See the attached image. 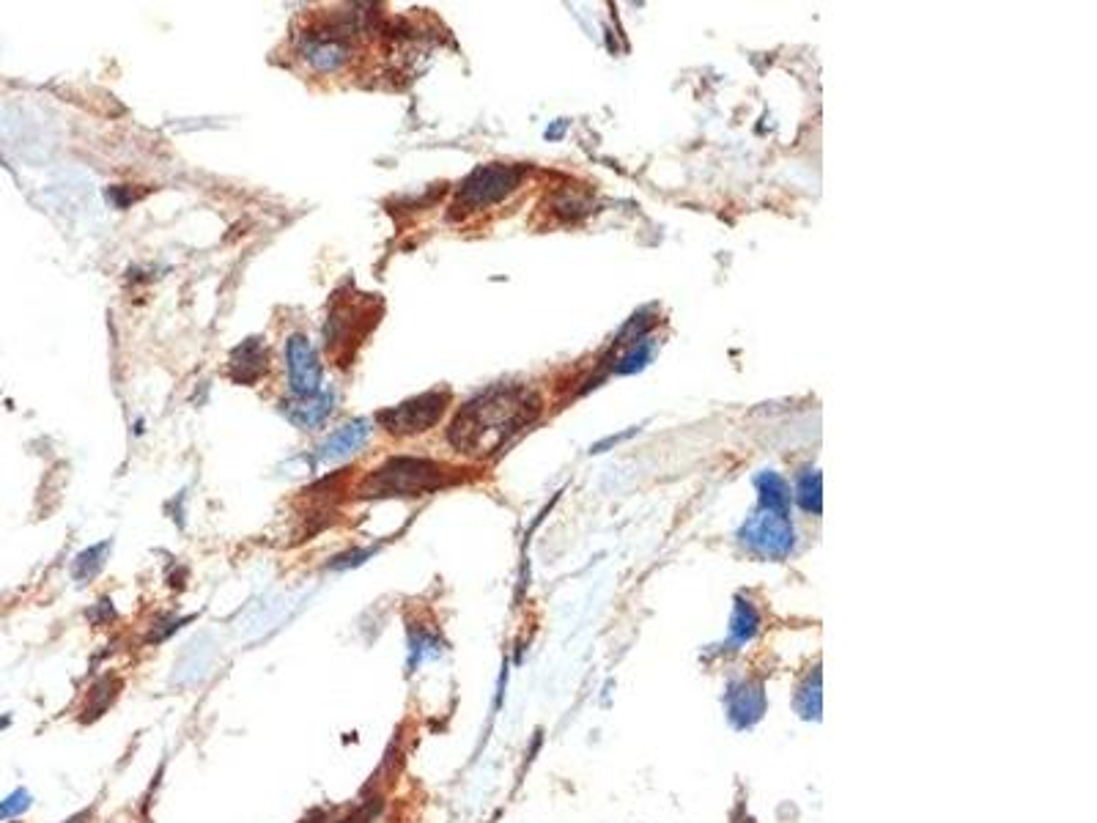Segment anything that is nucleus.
<instances>
[{"label":"nucleus","mask_w":1097,"mask_h":823,"mask_svg":"<svg viewBox=\"0 0 1097 823\" xmlns=\"http://www.w3.org/2000/svg\"><path fill=\"white\" fill-rule=\"evenodd\" d=\"M286 368L291 393L299 398L316 396L321 390V363L316 349L310 346L305 335L294 332L286 341Z\"/></svg>","instance_id":"6"},{"label":"nucleus","mask_w":1097,"mask_h":823,"mask_svg":"<svg viewBox=\"0 0 1097 823\" xmlns=\"http://www.w3.org/2000/svg\"><path fill=\"white\" fill-rule=\"evenodd\" d=\"M371 420L365 417H357L352 423H346L343 428H338L332 437L324 439V445L319 448V461L324 464H338V461H346L349 456H354L357 450L363 448L365 442L371 439Z\"/></svg>","instance_id":"11"},{"label":"nucleus","mask_w":1097,"mask_h":823,"mask_svg":"<svg viewBox=\"0 0 1097 823\" xmlns=\"http://www.w3.org/2000/svg\"><path fill=\"white\" fill-rule=\"evenodd\" d=\"M332 409H335V398H332L330 390H324V393L319 390L316 396L305 398L294 396L280 404V412L286 415L288 423L305 428V431H316L319 426H324L327 417L332 415Z\"/></svg>","instance_id":"10"},{"label":"nucleus","mask_w":1097,"mask_h":823,"mask_svg":"<svg viewBox=\"0 0 1097 823\" xmlns=\"http://www.w3.org/2000/svg\"><path fill=\"white\" fill-rule=\"evenodd\" d=\"M766 692H763V684L760 681H749V678H741V681H733L727 686L725 692V708L727 719L733 722V727L738 730H749L755 727L763 714H766Z\"/></svg>","instance_id":"7"},{"label":"nucleus","mask_w":1097,"mask_h":823,"mask_svg":"<svg viewBox=\"0 0 1097 823\" xmlns=\"http://www.w3.org/2000/svg\"><path fill=\"white\" fill-rule=\"evenodd\" d=\"M409 637V659H406V673H417V667L428 659H437L442 648H439V640L426 629H417V626H409L406 631Z\"/></svg>","instance_id":"12"},{"label":"nucleus","mask_w":1097,"mask_h":823,"mask_svg":"<svg viewBox=\"0 0 1097 823\" xmlns=\"http://www.w3.org/2000/svg\"><path fill=\"white\" fill-rule=\"evenodd\" d=\"M519 184H522V168L500 165V162L483 165L461 182L456 195V209L478 212V209H486L491 204H500L502 198H508Z\"/></svg>","instance_id":"3"},{"label":"nucleus","mask_w":1097,"mask_h":823,"mask_svg":"<svg viewBox=\"0 0 1097 823\" xmlns=\"http://www.w3.org/2000/svg\"><path fill=\"white\" fill-rule=\"evenodd\" d=\"M448 470L437 461L398 456L384 461L382 467L363 481V497H420L445 486Z\"/></svg>","instance_id":"2"},{"label":"nucleus","mask_w":1097,"mask_h":823,"mask_svg":"<svg viewBox=\"0 0 1097 823\" xmlns=\"http://www.w3.org/2000/svg\"><path fill=\"white\" fill-rule=\"evenodd\" d=\"M541 412V398L527 387H491L458 409L448 439L458 453L494 456Z\"/></svg>","instance_id":"1"},{"label":"nucleus","mask_w":1097,"mask_h":823,"mask_svg":"<svg viewBox=\"0 0 1097 823\" xmlns=\"http://www.w3.org/2000/svg\"><path fill=\"white\" fill-rule=\"evenodd\" d=\"M368 302L371 300H365V302H349V305H341V308H335L330 313V321H327V327H324V335H327V349H330L332 354L338 352V346H343V354H341V363L343 360H349V354H352V349L360 343V338H363L365 332V321H357V319H363V316H368V310L363 313V308H368Z\"/></svg>","instance_id":"8"},{"label":"nucleus","mask_w":1097,"mask_h":823,"mask_svg":"<svg viewBox=\"0 0 1097 823\" xmlns=\"http://www.w3.org/2000/svg\"><path fill=\"white\" fill-rule=\"evenodd\" d=\"M448 401V393H423V396L409 398L404 404L382 412L379 423L393 437H417L431 426H437L439 417L448 409Z\"/></svg>","instance_id":"4"},{"label":"nucleus","mask_w":1097,"mask_h":823,"mask_svg":"<svg viewBox=\"0 0 1097 823\" xmlns=\"http://www.w3.org/2000/svg\"><path fill=\"white\" fill-rule=\"evenodd\" d=\"M269 371V352L261 338H247L231 352L228 374L239 385H256Z\"/></svg>","instance_id":"9"},{"label":"nucleus","mask_w":1097,"mask_h":823,"mask_svg":"<svg viewBox=\"0 0 1097 823\" xmlns=\"http://www.w3.org/2000/svg\"><path fill=\"white\" fill-rule=\"evenodd\" d=\"M107 549H110V544H96L91 546V549H86L83 555H77L75 560V566H72V577L80 582V585H88L91 579L102 571V566H105V557H107Z\"/></svg>","instance_id":"14"},{"label":"nucleus","mask_w":1097,"mask_h":823,"mask_svg":"<svg viewBox=\"0 0 1097 823\" xmlns=\"http://www.w3.org/2000/svg\"><path fill=\"white\" fill-rule=\"evenodd\" d=\"M31 804H33L31 791H25V788L11 791L9 796L0 802V821H14V818H22V815L31 810Z\"/></svg>","instance_id":"15"},{"label":"nucleus","mask_w":1097,"mask_h":823,"mask_svg":"<svg viewBox=\"0 0 1097 823\" xmlns=\"http://www.w3.org/2000/svg\"><path fill=\"white\" fill-rule=\"evenodd\" d=\"M371 555H373V549H357V552H349V555H341V557H335V560H330L327 568H332V571L354 568V566H360L363 560H368Z\"/></svg>","instance_id":"16"},{"label":"nucleus","mask_w":1097,"mask_h":823,"mask_svg":"<svg viewBox=\"0 0 1097 823\" xmlns=\"http://www.w3.org/2000/svg\"><path fill=\"white\" fill-rule=\"evenodd\" d=\"M349 31L352 28H341V25H324V28L308 31L299 42V55L319 75L338 72L352 55V33Z\"/></svg>","instance_id":"5"},{"label":"nucleus","mask_w":1097,"mask_h":823,"mask_svg":"<svg viewBox=\"0 0 1097 823\" xmlns=\"http://www.w3.org/2000/svg\"><path fill=\"white\" fill-rule=\"evenodd\" d=\"M373 813H376V807H368V810H360V813H354L352 818H346V821L341 823H371Z\"/></svg>","instance_id":"17"},{"label":"nucleus","mask_w":1097,"mask_h":823,"mask_svg":"<svg viewBox=\"0 0 1097 823\" xmlns=\"http://www.w3.org/2000/svg\"><path fill=\"white\" fill-rule=\"evenodd\" d=\"M757 629H760V618H757L755 607H749V601L738 604L733 620H730V642L733 645H746V642H752Z\"/></svg>","instance_id":"13"}]
</instances>
